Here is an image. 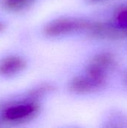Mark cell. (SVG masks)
<instances>
[{
	"instance_id": "6da1fadb",
	"label": "cell",
	"mask_w": 127,
	"mask_h": 128,
	"mask_svg": "<svg viewBox=\"0 0 127 128\" xmlns=\"http://www.w3.org/2000/svg\"><path fill=\"white\" fill-rule=\"evenodd\" d=\"M90 25L91 22L84 20L72 17H63L54 20L49 22L44 27L43 32L48 37L55 38L79 31L88 30Z\"/></svg>"
},
{
	"instance_id": "7a4b0ae2",
	"label": "cell",
	"mask_w": 127,
	"mask_h": 128,
	"mask_svg": "<svg viewBox=\"0 0 127 128\" xmlns=\"http://www.w3.org/2000/svg\"><path fill=\"white\" fill-rule=\"evenodd\" d=\"M39 110V105L35 102H20L7 106L2 111L1 118L5 122L12 124L25 122L34 118Z\"/></svg>"
},
{
	"instance_id": "3957f363",
	"label": "cell",
	"mask_w": 127,
	"mask_h": 128,
	"mask_svg": "<svg viewBox=\"0 0 127 128\" xmlns=\"http://www.w3.org/2000/svg\"><path fill=\"white\" fill-rule=\"evenodd\" d=\"M115 56L109 52H101L95 56L88 66L86 73L99 79L106 80L107 73L115 67Z\"/></svg>"
},
{
	"instance_id": "277c9868",
	"label": "cell",
	"mask_w": 127,
	"mask_h": 128,
	"mask_svg": "<svg viewBox=\"0 0 127 128\" xmlns=\"http://www.w3.org/2000/svg\"><path fill=\"white\" fill-rule=\"evenodd\" d=\"M106 80L94 77L86 73L85 75L79 76L73 79L69 85L71 92L76 94H86L93 92L105 84Z\"/></svg>"
},
{
	"instance_id": "5b68a950",
	"label": "cell",
	"mask_w": 127,
	"mask_h": 128,
	"mask_svg": "<svg viewBox=\"0 0 127 128\" xmlns=\"http://www.w3.org/2000/svg\"><path fill=\"white\" fill-rule=\"evenodd\" d=\"M26 66L25 61L20 56H10L0 60V75L12 76L21 73Z\"/></svg>"
},
{
	"instance_id": "8992f818",
	"label": "cell",
	"mask_w": 127,
	"mask_h": 128,
	"mask_svg": "<svg viewBox=\"0 0 127 128\" xmlns=\"http://www.w3.org/2000/svg\"><path fill=\"white\" fill-rule=\"evenodd\" d=\"M34 0H2L1 4L4 8L10 11H20L28 8Z\"/></svg>"
},
{
	"instance_id": "52a82bcc",
	"label": "cell",
	"mask_w": 127,
	"mask_h": 128,
	"mask_svg": "<svg viewBox=\"0 0 127 128\" xmlns=\"http://www.w3.org/2000/svg\"><path fill=\"white\" fill-rule=\"evenodd\" d=\"M115 20L118 22V24L127 26V5L120 8L116 14H115Z\"/></svg>"
},
{
	"instance_id": "ba28073f",
	"label": "cell",
	"mask_w": 127,
	"mask_h": 128,
	"mask_svg": "<svg viewBox=\"0 0 127 128\" xmlns=\"http://www.w3.org/2000/svg\"><path fill=\"white\" fill-rule=\"evenodd\" d=\"M4 28V26L3 25V23L1 22H0V32H2Z\"/></svg>"
},
{
	"instance_id": "9c48e42d",
	"label": "cell",
	"mask_w": 127,
	"mask_h": 128,
	"mask_svg": "<svg viewBox=\"0 0 127 128\" xmlns=\"http://www.w3.org/2000/svg\"><path fill=\"white\" fill-rule=\"evenodd\" d=\"M92 1H100V0H92Z\"/></svg>"
}]
</instances>
